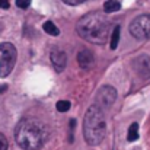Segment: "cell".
Wrapping results in <instances>:
<instances>
[{
    "instance_id": "cell-1",
    "label": "cell",
    "mask_w": 150,
    "mask_h": 150,
    "mask_svg": "<svg viewBox=\"0 0 150 150\" xmlns=\"http://www.w3.org/2000/svg\"><path fill=\"white\" fill-rule=\"evenodd\" d=\"M50 136L48 127L38 118L26 117L19 121L15 130V140L23 150L41 149Z\"/></svg>"
},
{
    "instance_id": "cell-2",
    "label": "cell",
    "mask_w": 150,
    "mask_h": 150,
    "mask_svg": "<svg viewBox=\"0 0 150 150\" xmlns=\"http://www.w3.org/2000/svg\"><path fill=\"white\" fill-rule=\"evenodd\" d=\"M111 29V21L100 12H91L82 16L76 25L77 34L93 44H105Z\"/></svg>"
},
{
    "instance_id": "cell-3",
    "label": "cell",
    "mask_w": 150,
    "mask_h": 150,
    "mask_svg": "<svg viewBox=\"0 0 150 150\" xmlns=\"http://www.w3.org/2000/svg\"><path fill=\"white\" fill-rule=\"evenodd\" d=\"M106 136V120L105 112L99 105H92L88 108L83 120V137L88 144L98 146Z\"/></svg>"
},
{
    "instance_id": "cell-4",
    "label": "cell",
    "mask_w": 150,
    "mask_h": 150,
    "mask_svg": "<svg viewBox=\"0 0 150 150\" xmlns=\"http://www.w3.org/2000/svg\"><path fill=\"white\" fill-rule=\"evenodd\" d=\"M0 51H1V58H0V76L6 77L10 74V71L15 67L16 63V55L18 51L13 44L10 42H1L0 44Z\"/></svg>"
},
{
    "instance_id": "cell-5",
    "label": "cell",
    "mask_w": 150,
    "mask_h": 150,
    "mask_svg": "<svg viewBox=\"0 0 150 150\" xmlns=\"http://www.w3.org/2000/svg\"><path fill=\"white\" fill-rule=\"evenodd\" d=\"M128 31L136 40L150 38V15H140L134 18L128 26Z\"/></svg>"
},
{
    "instance_id": "cell-6",
    "label": "cell",
    "mask_w": 150,
    "mask_h": 150,
    "mask_svg": "<svg viewBox=\"0 0 150 150\" xmlns=\"http://www.w3.org/2000/svg\"><path fill=\"white\" fill-rule=\"evenodd\" d=\"M95 100H96V105H99L102 109L112 106L114 102L117 100V91H115V88L108 86V85L102 86L98 91V93H96V99Z\"/></svg>"
},
{
    "instance_id": "cell-7",
    "label": "cell",
    "mask_w": 150,
    "mask_h": 150,
    "mask_svg": "<svg viewBox=\"0 0 150 150\" xmlns=\"http://www.w3.org/2000/svg\"><path fill=\"white\" fill-rule=\"evenodd\" d=\"M50 60L52 67L55 69V71H63L66 69V64H67V55L66 52L58 48H52L50 52Z\"/></svg>"
},
{
    "instance_id": "cell-8",
    "label": "cell",
    "mask_w": 150,
    "mask_h": 150,
    "mask_svg": "<svg viewBox=\"0 0 150 150\" xmlns=\"http://www.w3.org/2000/svg\"><path fill=\"white\" fill-rule=\"evenodd\" d=\"M77 63L82 69H91L95 63V57L93 52L88 48H83L77 52Z\"/></svg>"
},
{
    "instance_id": "cell-9",
    "label": "cell",
    "mask_w": 150,
    "mask_h": 150,
    "mask_svg": "<svg viewBox=\"0 0 150 150\" xmlns=\"http://www.w3.org/2000/svg\"><path fill=\"white\" fill-rule=\"evenodd\" d=\"M134 67L142 76H150V57L143 54L134 60Z\"/></svg>"
},
{
    "instance_id": "cell-10",
    "label": "cell",
    "mask_w": 150,
    "mask_h": 150,
    "mask_svg": "<svg viewBox=\"0 0 150 150\" xmlns=\"http://www.w3.org/2000/svg\"><path fill=\"white\" fill-rule=\"evenodd\" d=\"M120 35H121V28L120 25H115L114 26V31H112V35H111V48L115 50L120 44Z\"/></svg>"
},
{
    "instance_id": "cell-11",
    "label": "cell",
    "mask_w": 150,
    "mask_h": 150,
    "mask_svg": "<svg viewBox=\"0 0 150 150\" xmlns=\"http://www.w3.org/2000/svg\"><path fill=\"white\" fill-rule=\"evenodd\" d=\"M103 9L106 13H112V12H117L121 9V4L118 0H106L105 4H103Z\"/></svg>"
},
{
    "instance_id": "cell-12",
    "label": "cell",
    "mask_w": 150,
    "mask_h": 150,
    "mask_svg": "<svg viewBox=\"0 0 150 150\" xmlns=\"http://www.w3.org/2000/svg\"><path fill=\"white\" fill-rule=\"evenodd\" d=\"M42 29L47 32V34H50L52 37H58V34H60V29L54 25V22H51V21H47L44 25H42Z\"/></svg>"
},
{
    "instance_id": "cell-13",
    "label": "cell",
    "mask_w": 150,
    "mask_h": 150,
    "mask_svg": "<svg viewBox=\"0 0 150 150\" xmlns=\"http://www.w3.org/2000/svg\"><path fill=\"white\" fill-rule=\"evenodd\" d=\"M128 142H136L139 139V124L137 122H133L128 128Z\"/></svg>"
},
{
    "instance_id": "cell-14",
    "label": "cell",
    "mask_w": 150,
    "mask_h": 150,
    "mask_svg": "<svg viewBox=\"0 0 150 150\" xmlns=\"http://www.w3.org/2000/svg\"><path fill=\"white\" fill-rule=\"evenodd\" d=\"M70 106H71V103L69 100H58L57 105H55L57 111H60V112H67L70 109Z\"/></svg>"
},
{
    "instance_id": "cell-15",
    "label": "cell",
    "mask_w": 150,
    "mask_h": 150,
    "mask_svg": "<svg viewBox=\"0 0 150 150\" xmlns=\"http://www.w3.org/2000/svg\"><path fill=\"white\" fill-rule=\"evenodd\" d=\"M9 149V142L4 137L3 133H0V150H7Z\"/></svg>"
},
{
    "instance_id": "cell-16",
    "label": "cell",
    "mask_w": 150,
    "mask_h": 150,
    "mask_svg": "<svg viewBox=\"0 0 150 150\" xmlns=\"http://www.w3.org/2000/svg\"><path fill=\"white\" fill-rule=\"evenodd\" d=\"M31 4V0H16V6L19 9H28Z\"/></svg>"
},
{
    "instance_id": "cell-17",
    "label": "cell",
    "mask_w": 150,
    "mask_h": 150,
    "mask_svg": "<svg viewBox=\"0 0 150 150\" xmlns=\"http://www.w3.org/2000/svg\"><path fill=\"white\" fill-rule=\"evenodd\" d=\"M66 4H70V6H76V4H80V3H83V1H86V0H63Z\"/></svg>"
},
{
    "instance_id": "cell-18",
    "label": "cell",
    "mask_w": 150,
    "mask_h": 150,
    "mask_svg": "<svg viewBox=\"0 0 150 150\" xmlns=\"http://www.w3.org/2000/svg\"><path fill=\"white\" fill-rule=\"evenodd\" d=\"M10 1L9 0H0V9H9Z\"/></svg>"
},
{
    "instance_id": "cell-19",
    "label": "cell",
    "mask_w": 150,
    "mask_h": 150,
    "mask_svg": "<svg viewBox=\"0 0 150 150\" xmlns=\"http://www.w3.org/2000/svg\"><path fill=\"white\" fill-rule=\"evenodd\" d=\"M6 91H7V85H0V93H3Z\"/></svg>"
}]
</instances>
